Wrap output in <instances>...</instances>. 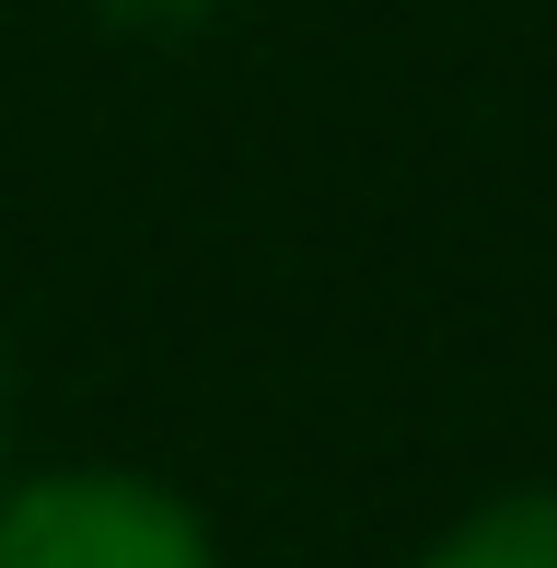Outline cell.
Returning <instances> with one entry per match:
<instances>
[{
  "instance_id": "cell-3",
  "label": "cell",
  "mask_w": 557,
  "mask_h": 568,
  "mask_svg": "<svg viewBox=\"0 0 557 568\" xmlns=\"http://www.w3.org/2000/svg\"><path fill=\"white\" fill-rule=\"evenodd\" d=\"M105 36H140V47H186V36H210L233 0H82Z\"/></svg>"
},
{
  "instance_id": "cell-2",
  "label": "cell",
  "mask_w": 557,
  "mask_h": 568,
  "mask_svg": "<svg viewBox=\"0 0 557 568\" xmlns=\"http://www.w3.org/2000/svg\"><path fill=\"white\" fill-rule=\"evenodd\" d=\"M407 568H557V487H499V499L453 510Z\"/></svg>"
},
{
  "instance_id": "cell-1",
  "label": "cell",
  "mask_w": 557,
  "mask_h": 568,
  "mask_svg": "<svg viewBox=\"0 0 557 568\" xmlns=\"http://www.w3.org/2000/svg\"><path fill=\"white\" fill-rule=\"evenodd\" d=\"M0 568H221V534L151 464L0 476Z\"/></svg>"
},
{
  "instance_id": "cell-4",
  "label": "cell",
  "mask_w": 557,
  "mask_h": 568,
  "mask_svg": "<svg viewBox=\"0 0 557 568\" xmlns=\"http://www.w3.org/2000/svg\"><path fill=\"white\" fill-rule=\"evenodd\" d=\"M0 429H12V395H0Z\"/></svg>"
}]
</instances>
